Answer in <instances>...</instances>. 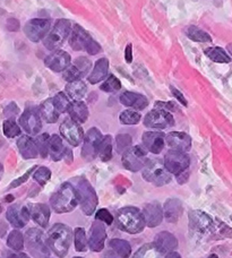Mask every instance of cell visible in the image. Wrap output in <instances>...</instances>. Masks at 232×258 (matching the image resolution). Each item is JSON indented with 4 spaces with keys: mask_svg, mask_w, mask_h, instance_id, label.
Segmentation results:
<instances>
[{
    "mask_svg": "<svg viewBox=\"0 0 232 258\" xmlns=\"http://www.w3.org/2000/svg\"><path fill=\"white\" fill-rule=\"evenodd\" d=\"M50 203L55 213L62 214L73 211L78 204L76 188L69 182L63 183L59 189L51 196Z\"/></svg>",
    "mask_w": 232,
    "mask_h": 258,
    "instance_id": "obj_1",
    "label": "cell"
},
{
    "mask_svg": "<svg viewBox=\"0 0 232 258\" xmlns=\"http://www.w3.org/2000/svg\"><path fill=\"white\" fill-rule=\"evenodd\" d=\"M72 230L62 223L54 224L48 232V245L58 257L63 258L67 255L72 243Z\"/></svg>",
    "mask_w": 232,
    "mask_h": 258,
    "instance_id": "obj_2",
    "label": "cell"
},
{
    "mask_svg": "<svg viewBox=\"0 0 232 258\" xmlns=\"http://www.w3.org/2000/svg\"><path fill=\"white\" fill-rule=\"evenodd\" d=\"M117 225L123 231L136 234L143 231L145 228V220H144L143 213L137 207H124L118 211L117 214Z\"/></svg>",
    "mask_w": 232,
    "mask_h": 258,
    "instance_id": "obj_3",
    "label": "cell"
},
{
    "mask_svg": "<svg viewBox=\"0 0 232 258\" xmlns=\"http://www.w3.org/2000/svg\"><path fill=\"white\" fill-rule=\"evenodd\" d=\"M76 190L78 195V203L81 204V209L83 213L90 216L96 209L97 205V196L94 188L91 186V183L86 180L85 178L76 179Z\"/></svg>",
    "mask_w": 232,
    "mask_h": 258,
    "instance_id": "obj_4",
    "label": "cell"
},
{
    "mask_svg": "<svg viewBox=\"0 0 232 258\" xmlns=\"http://www.w3.org/2000/svg\"><path fill=\"white\" fill-rule=\"evenodd\" d=\"M143 178L155 186H164L171 181V173L159 160H147L143 167Z\"/></svg>",
    "mask_w": 232,
    "mask_h": 258,
    "instance_id": "obj_5",
    "label": "cell"
},
{
    "mask_svg": "<svg viewBox=\"0 0 232 258\" xmlns=\"http://www.w3.org/2000/svg\"><path fill=\"white\" fill-rule=\"evenodd\" d=\"M72 31V23L68 20H58L55 23L52 31L49 32L43 39V45L50 50V51H55L63 43L66 41V39L71 34Z\"/></svg>",
    "mask_w": 232,
    "mask_h": 258,
    "instance_id": "obj_6",
    "label": "cell"
},
{
    "mask_svg": "<svg viewBox=\"0 0 232 258\" xmlns=\"http://www.w3.org/2000/svg\"><path fill=\"white\" fill-rule=\"evenodd\" d=\"M146 150L141 145L134 146L124 152L123 164L124 167L132 172H137L143 169L146 163Z\"/></svg>",
    "mask_w": 232,
    "mask_h": 258,
    "instance_id": "obj_7",
    "label": "cell"
},
{
    "mask_svg": "<svg viewBox=\"0 0 232 258\" xmlns=\"http://www.w3.org/2000/svg\"><path fill=\"white\" fill-rule=\"evenodd\" d=\"M24 243L32 254L38 258H44L49 256V250L46 249L43 233L40 229L32 228L25 234Z\"/></svg>",
    "mask_w": 232,
    "mask_h": 258,
    "instance_id": "obj_8",
    "label": "cell"
},
{
    "mask_svg": "<svg viewBox=\"0 0 232 258\" xmlns=\"http://www.w3.org/2000/svg\"><path fill=\"white\" fill-rule=\"evenodd\" d=\"M163 164L170 173L180 176V174L184 173L188 169L190 160L189 156L184 153V152L171 150L165 154Z\"/></svg>",
    "mask_w": 232,
    "mask_h": 258,
    "instance_id": "obj_9",
    "label": "cell"
},
{
    "mask_svg": "<svg viewBox=\"0 0 232 258\" xmlns=\"http://www.w3.org/2000/svg\"><path fill=\"white\" fill-rule=\"evenodd\" d=\"M51 29V21L46 18H34L29 21L24 26L26 38L32 42H39L43 40Z\"/></svg>",
    "mask_w": 232,
    "mask_h": 258,
    "instance_id": "obj_10",
    "label": "cell"
},
{
    "mask_svg": "<svg viewBox=\"0 0 232 258\" xmlns=\"http://www.w3.org/2000/svg\"><path fill=\"white\" fill-rule=\"evenodd\" d=\"M144 125L147 128L164 129L175 125V119L169 111L162 109H154L144 118Z\"/></svg>",
    "mask_w": 232,
    "mask_h": 258,
    "instance_id": "obj_11",
    "label": "cell"
},
{
    "mask_svg": "<svg viewBox=\"0 0 232 258\" xmlns=\"http://www.w3.org/2000/svg\"><path fill=\"white\" fill-rule=\"evenodd\" d=\"M91 67L92 63L86 57L77 58L76 60L73 62V64H69V66L64 71V80L67 81L68 83L74 81H80L83 77L87 75V73L90 72Z\"/></svg>",
    "mask_w": 232,
    "mask_h": 258,
    "instance_id": "obj_12",
    "label": "cell"
},
{
    "mask_svg": "<svg viewBox=\"0 0 232 258\" xmlns=\"http://www.w3.org/2000/svg\"><path fill=\"white\" fill-rule=\"evenodd\" d=\"M60 134L72 146H78L84 138V133L80 123L74 121L72 118H67L60 125Z\"/></svg>",
    "mask_w": 232,
    "mask_h": 258,
    "instance_id": "obj_13",
    "label": "cell"
},
{
    "mask_svg": "<svg viewBox=\"0 0 232 258\" xmlns=\"http://www.w3.org/2000/svg\"><path fill=\"white\" fill-rule=\"evenodd\" d=\"M101 132L97 128H91L84 137V145L82 149V156L87 161H91L96 158L97 146L102 141Z\"/></svg>",
    "mask_w": 232,
    "mask_h": 258,
    "instance_id": "obj_14",
    "label": "cell"
},
{
    "mask_svg": "<svg viewBox=\"0 0 232 258\" xmlns=\"http://www.w3.org/2000/svg\"><path fill=\"white\" fill-rule=\"evenodd\" d=\"M20 123L23 129L30 135H38L42 129V120L35 109H26L20 118Z\"/></svg>",
    "mask_w": 232,
    "mask_h": 258,
    "instance_id": "obj_15",
    "label": "cell"
},
{
    "mask_svg": "<svg viewBox=\"0 0 232 258\" xmlns=\"http://www.w3.org/2000/svg\"><path fill=\"white\" fill-rule=\"evenodd\" d=\"M105 239H106V231H105L104 224L102 222H99V221H96V222L92 224L87 246L90 247V249L92 251L99 252L104 248Z\"/></svg>",
    "mask_w": 232,
    "mask_h": 258,
    "instance_id": "obj_16",
    "label": "cell"
},
{
    "mask_svg": "<svg viewBox=\"0 0 232 258\" xmlns=\"http://www.w3.org/2000/svg\"><path fill=\"white\" fill-rule=\"evenodd\" d=\"M72 62V58L64 50H55L54 52L49 54L48 57L44 59L45 66L52 72L62 73L66 69Z\"/></svg>",
    "mask_w": 232,
    "mask_h": 258,
    "instance_id": "obj_17",
    "label": "cell"
},
{
    "mask_svg": "<svg viewBox=\"0 0 232 258\" xmlns=\"http://www.w3.org/2000/svg\"><path fill=\"white\" fill-rule=\"evenodd\" d=\"M92 40L93 39L89 32H86L82 26L80 25L73 26V29L71 31V35H69V44H71V47L74 50H76V51H83V50H86L87 45L90 44Z\"/></svg>",
    "mask_w": 232,
    "mask_h": 258,
    "instance_id": "obj_18",
    "label": "cell"
},
{
    "mask_svg": "<svg viewBox=\"0 0 232 258\" xmlns=\"http://www.w3.org/2000/svg\"><path fill=\"white\" fill-rule=\"evenodd\" d=\"M165 142L170 149L179 152H188L192 147V138L186 133L171 132L165 136Z\"/></svg>",
    "mask_w": 232,
    "mask_h": 258,
    "instance_id": "obj_19",
    "label": "cell"
},
{
    "mask_svg": "<svg viewBox=\"0 0 232 258\" xmlns=\"http://www.w3.org/2000/svg\"><path fill=\"white\" fill-rule=\"evenodd\" d=\"M6 218L13 227L23 228L30 220V210L26 206L13 205L8 209Z\"/></svg>",
    "mask_w": 232,
    "mask_h": 258,
    "instance_id": "obj_20",
    "label": "cell"
},
{
    "mask_svg": "<svg viewBox=\"0 0 232 258\" xmlns=\"http://www.w3.org/2000/svg\"><path fill=\"white\" fill-rule=\"evenodd\" d=\"M142 141L144 147L151 153L159 154L161 151L163 150L164 143H165V136L163 133L159 132H146L143 134Z\"/></svg>",
    "mask_w": 232,
    "mask_h": 258,
    "instance_id": "obj_21",
    "label": "cell"
},
{
    "mask_svg": "<svg viewBox=\"0 0 232 258\" xmlns=\"http://www.w3.org/2000/svg\"><path fill=\"white\" fill-rule=\"evenodd\" d=\"M143 216L147 227L155 228L161 224L162 220H163V210H162L159 203H150L144 207Z\"/></svg>",
    "mask_w": 232,
    "mask_h": 258,
    "instance_id": "obj_22",
    "label": "cell"
},
{
    "mask_svg": "<svg viewBox=\"0 0 232 258\" xmlns=\"http://www.w3.org/2000/svg\"><path fill=\"white\" fill-rule=\"evenodd\" d=\"M189 222L192 228L198 232H207L213 227V220L202 211H192L189 213Z\"/></svg>",
    "mask_w": 232,
    "mask_h": 258,
    "instance_id": "obj_23",
    "label": "cell"
},
{
    "mask_svg": "<svg viewBox=\"0 0 232 258\" xmlns=\"http://www.w3.org/2000/svg\"><path fill=\"white\" fill-rule=\"evenodd\" d=\"M50 207L46 204L42 203H36V204H32L30 207V216L34 222L38 223L40 227L45 228L49 223L50 220Z\"/></svg>",
    "mask_w": 232,
    "mask_h": 258,
    "instance_id": "obj_24",
    "label": "cell"
},
{
    "mask_svg": "<svg viewBox=\"0 0 232 258\" xmlns=\"http://www.w3.org/2000/svg\"><path fill=\"white\" fill-rule=\"evenodd\" d=\"M120 102L125 107L134 108L136 110H144L148 105V100L146 96L139 93H134V92H125L120 95Z\"/></svg>",
    "mask_w": 232,
    "mask_h": 258,
    "instance_id": "obj_25",
    "label": "cell"
},
{
    "mask_svg": "<svg viewBox=\"0 0 232 258\" xmlns=\"http://www.w3.org/2000/svg\"><path fill=\"white\" fill-rule=\"evenodd\" d=\"M154 245L159 248V249L163 252H170L173 251L175 249H177L178 247V240L172 233L166 232V231H162L160 233L156 234V237L154 239Z\"/></svg>",
    "mask_w": 232,
    "mask_h": 258,
    "instance_id": "obj_26",
    "label": "cell"
},
{
    "mask_svg": "<svg viewBox=\"0 0 232 258\" xmlns=\"http://www.w3.org/2000/svg\"><path fill=\"white\" fill-rule=\"evenodd\" d=\"M183 214V204L177 198H171L165 202L163 215L169 223H176Z\"/></svg>",
    "mask_w": 232,
    "mask_h": 258,
    "instance_id": "obj_27",
    "label": "cell"
},
{
    "mask_svg": "<svg viewBox=\"0 0 232 258\" xmlns=\"http://www.w3.org/2000/svg\"><path fill=\"white\" fill-rule=\"evenodd\" d=\"M17 147L21 155L26 160L35 159L38 156V149H36L35 142L30 136H22L17 141Z\"/></svg>",
    "mask_w": 232,
    "mask_h": 258,
    "instance_id": "obj_28",
    "label": "cell"
},
{
    "mask_svg": "<svg viewBox=\"0 0 232 258\" xmlns=\"http://www.w3.org/2000/svg\"><path fill=\"white\" fill-rule=\"evenodd\" d=\"M67 111L73 120L76 121L77 123L85 122L87 118H89V109H87L86 104L82 102V101H73L69 104Z\"/></svg>",
    "mask_w": 232,
    "mask_h": 258,
    "instance_id": "obj_29",
    "label": "cell"
},
{
    "mask_svg": "<svg viewBox=\"0 0 232 258\" xmlns=\"http://www.w3.org/2000/svg\"><path fill=\"white\" fill-rule=\"evenodd\" d=\"M109 71V60L106 58H101L95 62V66L93 68L92 73L89 75V82L91 84H97L101 81H103L108 75Z\"/></svg>",
    "mask_w": 232,
    "mask_h": 258,
    "instance_id": "obj_30",
    "label": "cell"
},
{
    "mask_svg": "<svg viewBox=\"0 0 232 258\" xmlns=\"http://www.w3.org/2000/svg\"><path fill=\"white\" fill-rule=\"evenodd\" d=\"M67 147H65L63 140L60 138L59 135H52L49 140V154L51 159L53 161H60L62 159H65L66 155Z\"/></svg>",
    "mask_w": 232,
    "mask_h": 258,
    "instance_id": "obj_31",
    "label": "cell"
},
{
    "mask_svg": "<svg viewBox=\"0 0 232 258\" xmlns=\"http://www.w3.org/2000/svg\"><path fill=\"white\" fill-rule=\"evenodd\" d=\"M66 93L74 101H81L87 93V86L82 80L74 81L66 85Z\"/></svg>",
    "mask_w": 232,
    "mask_h": 258,
    "instance_id": "obj_32",
    "label": "cell"
},
{
    "mask_svg": "<svg viewBox=\"0 0 232 258\" xmlns=\"http://www.w3.org/2000/svg\"><path fill=\"white\" fill-rule=\"evenodd\" d=\"M40 113H41V117L43 118V120L48 123L57 122L59 119V114H60L54 107L52 99L45 100L44 102L41 104Z\"/></svg>",
    "mask_w": 232,
    "mask_h": 258,
    "instance_id": "obj_33",
    "label": "cell"
},
{
    "mask_svg": "<svg viewBox=\"0 0 232 258\" xmlns=\"http://www.w3.org/2000/svg\"><path fill=\"white\" fill-rule=\"evenodd\" d=\"M96 156H99L103 162H108L112 158V137L110 135L102 138L99 146H97Z\"/></svg>",
    "mask_w": 232,
    "mask_h": 258,
    "instance_id": "obj_34",
    "label": "cell"
},
{
    "mask_svg": "<svg viewBox=\"0 0 232 258\" xmlns=\"http://www.w3.org/2000/svg\"><path fill=\"white\" fill-rule=\"evenodd\" d=\"M110 247L118 258H129L132 254L131 243L123 239H112L110 241Z\"/></svg>",
    "mask_w": 232,
    "mask_h": 258,
    "instance_id": "obj_35",
    "label": "cell"
},
{
    "mask_svg": "<svg viewBox=\"0 0 232 258\" xmlns=\"http://www.w3.org/2000/svg\"><path fill=\"white\" fill-rule=\"evenodd\" d=\"M184 32L188 39L195 41V42H212L211 35L195 25L186 27Z\"/></svg>",
    "mask_w": 232,
    "mask_h": 258,
    "instance_id": "obj_36",
    "label": "cell"
},
{
    "mask_svg": "<svg viewBox=\"0 0 232 258\" xmlns=\"http://www.w3.org/2000/svg\"><path fill=\"white\" fill-rule=\"evenodd\" d=\"M162 252L154 243H146L134 254L133 258H162Z\"/></svg>",
    "mask_w": 232,
    "mask_h": 258,
    "instance_id": "obj_37",
    "label": "cell"
},
{
    "mask_svg": "<svg viewBox=\"0 0 232 258\" xmlns=\"http://www.w3.org/2000/svg\"><path fill=\"white\" fill-rule=\"evenodd\" d=\"M205 54L212 61L217 63H229L231 57L226 53L223 49L219 47H211L205 50Z\"/></svg>",
    "mask_w": 232,
    "mask_h": 258,
    "instance_id": "obj_38",
    "label": "cell"
},
{
    "mask_svg": "<svg viewBox=\"0 0 232 258\" xmlns=\"http://www.w3.org/2000/svg\"><path fill=\"white\" fill-rule=\"evenodd\" d=\"M7 246L14 250L20 251L24 248V236L18 230H14L7 238Z\"/></svg>",
    "mask_w": 232,
    "mask_h": 258,
    "instance_id": "obj_39",
    "label": "cell"
},
{
    "mask_svg": "<svg viewBox=\"0 0 232 258\" xmlns=\"http://www.w3.org/2000/svg\"><path fill=\"white\" fill-rule=\"evenodd\" d=\"M120 122L124 125H137L141 121L142 116L135 110H125L120 113Z\"/></svg>",
    "mask_w": 232,
    "mask_h": 258,
    "instance_id": "obj_40",
    "label": "cell"
},
{
    "mask_svg": "<svg viewBox=\"0 0 232 258\" xmlns=\"http://www.w3.org/2000/svg\"><path fill=\"white\" fill-rule=\"evenodd\" d=\"M49 140L50 136L46 133H44L42 135L36 137V140L34 141L36 149H38V152L43 159L46 158L49 154Z\"/></svg>",
    "mask_w": 232,
    "mask_h": 258,
    "instance_id": "obj_41",
    "label": "cell"
},
{
    "mask_svg": "<svg viewBox=\"0 0 232 258\" xmlns=\"http://www.w3.org/2000/svg\"><path fill=\"white\" fill-rule=\"evenodd\" d=\"M52 101L55 109H57V111L59 113L66 112L69 108V104H71V101H69L68 96L65 93H63V92H59V93L55 94Z\"/></svg>",
    "mask_w": 232,
    "mask_h": 258,
    "instance_id": "obj_42",
    "label": "cell"
},
{
    "mask_svg": "<svg viewBox=\"0 0 232 258\" xmlns=\"http://www.w3.org/2000/svg\"><path fill=\"white\" fill-rule=\"evenodd\" d=\"M100 89L106 93H112V92H117L122 89V83L114 75H110L106 78V81L103 82Z\"/></svg>",
    "mask_w": 232,
    "mask_h": 258,
    "instance_id": "obj_43",
    "label": "cell"
},
{
    "mask_svg": "<svg viewBox=\"0 0 232 258\" xmlns=\"http://www.w3.org/2000/svg\"><path fill=\"white\" fill-rule=\"evenodd\" d=\"M4 135L8 138H14L18 135H21V128L13 119H8L4 122L3 125Z\"/></svg>",
    "mask_w": 232,
    "mask_h": 258,
    "instance_id": "obj_44",
    "label": "cell"
},
{
    "mask_svg": "<svg viewBox=\"0 0 232 258\" xmlns=\"http://www.w3.org/2000/svg\"><path fill=\"white\" fill-rule=\"evenodd\" d=\"M132 145V136L128 134H120L115 137V150L118 153H124Z\"/></svg>",
    "mask_w": 232,
    "mask_h": 258,
    "instance_id": "obj_45",
    "label": "cell"
},
{
    "mask_svg": "<svg viewBox=\"0 0 232 258\" xmlns=\"http://www.w3.org/2000/svg\"><path fill=\"white\" fill-rule=\"evenodd\" d=\"M75 247L77 251H86L87 249V239L85 230L83 228L75 230Z\"/></svg>",
    "mask_w": 232,
    "mask_h": 258,
    "instance_id": "obj_46",
    "label": "cell"
},
{
    "mask_svg": "<svg viewBox=\"0 0 232 258\" xmlns=\"http://www.w3.org/2000/svg\"><path fill=\"white\" fill-rule=\"evenodd\" d=\"M34 180L41 186H44L46 182L50 180L51 178V171L46 167H40L38 170L33 173Z\"/></svg>",
    "mask_w": 232,
    "mask_h": 258,
    "instance_id": "obj_47",
    "label": "cell"
},
{
    "mask_svg": "<svg viewBox=\"0 0 232 258\" xmlns=\"http://www.w3.org/2000/svg\"><path fill=\"white\" fill-rule=\"evenodd\" d=\"M95 219L97 221H101V222H104L105 224L111 225L113 222V216L112 214L106 209H101L97 211V213L95 215Z\"/></svg>",
    "mask_w": 232,
    "mask_h": 258,
    "instance_id": "obj_48",
    "label": "cell"
},
{
    "mask_svg": "<svg viewBox=\"0 0 232 258\" xmlns=\"http://www.w3.org/2000/svg\"><path fill=\"white\" fill-rule=\"evenodd\" d=\"M34 169H35V167H33V168H31L30 170H27V171L23 174L22 177H20V178H17L16 180H14L12 183H11V186H9V189H12V188H16V187H18V186H21L22 183H24L27 179H29V177L31 176L32 174V172L34 171Z\"/></svg>",
    "mask_w": 232,
    "mask_h": 258,
    "instance_id": "obj_49",
    "label": "cell"
},
{
    "mask_svg": "<svg viewBox=\"0 0 232 258\" xmlns=\"http://www.w3.org/2000/svg\"><path fill=\"white\" fill-rule=\"evenodd\" d=\"M101 50H102L101 45H100L99 43H97L96 41L92 40L91 42H90V44L87 45V48H86L85 51H86L87 53H89V54H91V56H95V54L101 52Z\"/></svg>",
    "mask_w": 232,
    "mask_h": 258,
    "instance_id": "obj_50",
    "label": "cell"
},
{
    "mask_svg": "<svg viewBox=\"0 0 232 258\" xmlns=\"http://www.w3.org/2000/svg\"><path fill=\"white\" fill-rule=\"evenodd\" d=\"M20 110H18V107L15 103H11L9 105H7L6 109H5V116L8 118H14L15 116H17V113Z\"/></svg>",
    "mask_w": 232,
    "mask_h": 258,
    "instance_id": "obj_51",
    "label": "cell"
},
{
    "mask_svg": "<svg viewBox=\"0 0 232 258\" xmlns=\"http://www.w3.org/2000/svg\"><path fill=\"white\" fill-rule=\"evenodd\" d=\"M6 27L8 31L15 32L20 30V22H18L16 18H8L6 22Z\"/></svg>",
    "mask_w": 232,
    "mask_h": 258,
    "instance_id": "obj_52",
    "label": "cell"
},
{
    "mask_svg": "<svg viewBox=\"0 0 232 258\" xmlns=\"http://www.w3.org/2000/svg\"><path fill=\"white\" fill-rule=\"evenodd\" d=\"M170 89H171V92H172V94H173L175 98L177 99L180 103H182L183 105H185V107H186V105H187V101H186L185 96L183 95L182 92H180V91H179V90H177V89H175L173 86H171Z\"/></svg>",
    "mask_w": 232,
    "mask_h": 258,
    "instance_id": "obj_53",
    "label": "cell"
},
{
    "mask_svg": "<svg viewBox=\"0 0 232 258\" xmlns=\"http://www.w3.org/2000/svg\"><path fill=\"white\" fill-rule=\"evenodd\" d=\"M155 107H156V109H162V110H165V111L170 112V110L171 111L175 110L176 105L172 102H156Z\"/></svg>",
    "mask_w": 232,
    "mask_h": 258,
    "instance_id": "obj_54",
    "label": "cell"
},
{
    "mask_svg": "<svg viewBox=\"0 0 232 258\" xmlns=\"http://www.w3.org/2000/svg\"><path fill=\"white\" fill-rule=\"evenodd\" d=\"M125 59L128 63H131L133 61V47L132 44H128L126 49H125Z\"/></svg>",
    "mask_w": 232,
    "mask_h": 258,
    "instance_id": "obj_55",
    "label": "cell"
},
{
    "mask_svg": "<svg viewBox=\"0 0 232 258\" xmlns=\"http://www.w3.org/2000/svg\"><path fill=\"white\" fill-rule=\"evenodd\" d=\"M165 258H182V256H180L177 251H170L166 254Z\"/></svg>",
    "mask_w": 232,
    "mask_h": 258,
    "instance_id": "obj_56",
    "label": "cell"
},
{
    "mask_svg": "<svg viewBox=\"0 0 232 258\" xmlns=\"http://www.w3.org/2000/svg\"><path fill=\"white\" fill-rule=\"evenodd\" d=\"M8 258H30L25 254H17V255H11Z\"/></svg>",
    "mask_w": 232,
    "mask_h": 258,
    "instance_id": "obj_57",
    "label": "cell"
},
{
    "mask_svg": "<svg viewBox=\"0 0 232 258\" xmlns=\"http://www.w3.org/2000/svg\"><path fill=\"white\" fill-rule=\"evenodd\" d=\"M228 50H229V52L231 53V56H232V43H230V44L228 45Z\"/></svg>",
    "mask_w": 232,
    "mask_h": 258,
    "instance_id": "obj_58",
    "label": "cell"
},
{
    "mask_svg": "<svg viewBox=\"0 0 232 258\" xmlns=\"http://www.w3.org/2000/svg\"><path fill=\"white\" fill-rule=\"evenodd\" d=\"M13 198H14V197H13V196H11V197L6 198V201H7V202H11V201H13Z\"/></svg>",
    "mask_w": 232,
    "mask_h": 258,
    "instance_id": "obj_59",
    "label": "cell"
},
{
    "mask_svg": "<svg viewBox=\"0 0 232 258\" xmlns=\"http://www.w3.org/2000/svg\"><path fill=\"white\" fill-rule=\"evenodd\" d=\"M208 258H217V256L216 255H211Z\"/></svg>",
    "mask_w": 232,
    "mask_h": 258,
    "instance_id": "obj_60",
    "label": "cell"
},
{
    "mask_svg": "<svg viewBox=\"0 0 232 258\" xmlns=\"http://www.w3.org/2000/svg\"><path fill=\"white\" fill-rule=\"evenodd\" d=\"M2 172H3V165L0 164V173H2Z\"/></svg>",
    "mask_w": 232,
    "mask_h": 258,
    "instance_id": "obj_61",
    "label": "cell"
},
{
    "mask_svg": "<svg viewBox=\"0 0 232 258\" xmlns=\"http://www.w3.org/2000/svg\"><path fill=\"white\" fill-rule=\"evenodd\" d=\"M3 211V207H2V205H0V212H2Z\"/></svg>",
    "mask_w": 232,
    "mask_h": 258,
    "instance_id": "obj_62",
    "label": "cell"
},
{
    "mask_svg": "<svg viewBox=\"0 0 232 258\" xmlns=\"http://www.w3.org/2000/svg\"><path fill=\"white\" fill-rule=\"evenodd\" d=\"M74 258H83V257H74Z\"/></svg>",
    "mask_w": 232,
    "mask_h": 258,
    "instance_id": "obj_63",
    "label": "cell"
}]
</instances>
